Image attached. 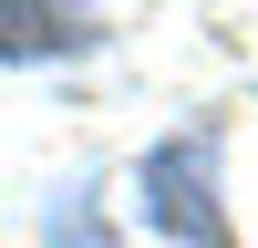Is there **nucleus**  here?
<instances>
[{"label":"nucleus","mask_w":258,"mask_h":248,"mask_svg":"<svg viewBox=\"0 0 258 248\" xmlns=\"http://www.w3.org/2000/svg\"><path fill=\"white\" fill-rule=\"evenodd\" d=\"M145 186H155V217L176 227L186 248H227V227H217V155H207L197 135L165 145V155L145 165Z\"/></svg>","instance_id":"obj_1"}]
</instances>
